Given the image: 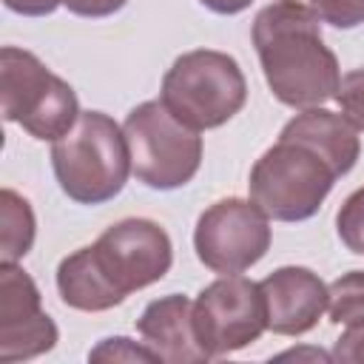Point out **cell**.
Masks as SVG:
<instances>
[{"mask_svg":"<svg viewBox=\"0 0 364 364\" xmlns=\"http://www.w3.org/2000/svg\"><path fill=\"white\" fill-rule=\"evenodd\" d=\"M193 330L208 358L253 344L267 330L262 284L239 273L210 282L193 301Z\"/></svg>","mask_w":364,"mask_h":364,"instance_id":"cell-8","label":"cell"},{"mask_svg":"<svg viewBox=\"0 0 364 364\" xmlns=\"http://www.w3.org/2000/svg\"><path fill=\"white\" fill-rule=\"evenodd\" d=\"M327 290H330L327 310L333 324L364 321V270H350L338 276Z\"/></svg>","mask_w":364,"mask_h":364,"instance_id":"cell-15","label":"cell"},{"mask_svg":"<svg viewBox=\"0 0 364 364\" xmlns=\"http://www.w3.org/2000/svg\"><path fill=\"white\" fill-rule=\"evenodd\" d=\"M333 358L336 361H364V321L347 324L344 336L336 341Z\"/></svg>","mask_w":364,"mask_h":364,"instance_id":"cell-20","label":"cell"},{"mask_svg":"<svg viewBox=\"0 0 364 364\" xmlns=\"http://www.w3.org/2000/svg\"><path fill=\"white\" fill-rule=\"evenodd\" d=\"M136 330L142 341L156 353L159 361H168V364L208 361V353L202 350L193 330V301L188 296L171 293V296L154 299L142 310Z\"/></svg>","mask_w":364,"mask_h":364,"instance_id":"cell-12","label":"cell"},{"mask_svg":"<svg viewBox=\"0 0 364 364\" xmlns=\"http://www.w3.org/2000/svg\"><path fill=\"white\" fill-rule=\"evenodd\" d=\"M310 9L336 28H355L364 23V0H310Z\"/></svg>","mask_w":364,"mask_h":364,"instance_id":"cell-19","label":"cell"},{"mask_svg":"<svg viewBox=\"0 0 364 364\" xmlns=\"http://www.w3.org/2000/svg\"><path fill=\"white\" fill-rule=\"evenodd\" d=\"M279 136H290V139H299L310 148H316L333 168L338 176L350 173L353 165L358 162V154H361V142L355 136V125L341 117V114H333L327 108H304L301 114H296Z\"/></svg>","mask_w":364,"mask_h":364,"instance_id":"cell-13","label":"cell"},{"mask_svg":"<svg viewBox=\"0 0 364 364\" xmlns=\"http://www.w3.org/2000/svg\"><path fill=\"white\" fill-rule=\"evenodd\" d=\"M88 361H159V358L145 341L136 344L125 336H114V338H102L88 353Z\"/></svg>","mask_w":364,"mask_h":364,"instance_id":"cell-17","label":"cell"},{"mask_svg":"<svg viewBox=\"0 0 364 364\" xmlns=\"http://www.w3.org/2000/svg\"><path fill=\"white\" fill-rule=\"evenodd\" d=\"M131 173L154 188L173 191L188 185L202 162V136L196 128L176 119L162 100H148L136 105L122 122Z\"/></svg>","mask_w":364,"mask_h":364,"instance_id":"cell-5","label":"cell"},{"mask_svg":"<svg viewBox=\"0 0 364 364\" xmlns=\"http://www.w3.org/2000/svg\"><path fill=\"white\" fill-rule=\"evenodd\" d=\"M51 168L63 193L80 205L114 199L131 173L125 131L102 111H82L51 145Z\"/></svg>","mask_w":364,"mask_h":364,"instance_id":"cell-2","label":"cell"},{"mask_svg":"<svg viewBox=\"0 0 364 364\" xmlns=\"http://www.w3.org/2000/svg\"><path fill=\"white\" fill-rule=\"evenodd\" d=\"M128 0H65L71 14L80 17H108L114 11H119Z\"/></svg>","mask_w":364,"mask_h":364,"instance_id":"cell-21","label":"cell"},{"mask_svg":"<svg viewBox=\"0 0 364 364\" xmlns=\"http://www.w3.org/2000/svg\"><path fill=\"white\" fill-rule=\"evenodd\" d=\"M336 179V168L316 148L279 136V142L256 159L247 188L250 202H256L267 219L301 222L321 208Z\"/></svg>","mask_w":364,"mask_h":364,"instance_id":"cell-3","label":"cell"},{"mask_svg":"<svg viewBox=\"0 0 364 364\" xmlns=\"http://www.w3.org/2000/svg\"><path fill=\"white\" fill-rule=\"evenodd\" d=\"M85 253L114 304H122L134 290L159 282L173 262V247L165 228L139 216L119 219L117 225L105 228V233L88 245Z\"/></svg>","mask_w":364,"mask_h":364,"instance_id":"cell-7","label":"cell"},{"mask_svg":"<svg viewBox=\"0 0 364 364\" xmlns=\"http://www.w3.org/2000/svg\"><path fill=\"white\" fill-rule=\"evenodd\" d=\"M0 225H3V262L23 259L34 245V213L28 199H23L11 188H3L0 193Z\"/></svg>","mask_w":364,"mask_h":364,"instance_id":"cell-14","label":"cell"},{"mask_svg":"<svg viewBox=\"0 0 364 364\" xmlns=\"http://www.w3.org/2000/svg\"><path fill=\"white\" fill-rule=\"evenodd\" d=\"M267 330L279 336H301L318 324L330 304L327 284L310 267H279L262 282Z\"/></svg>","mask_w":364,"mask_h":364,"instance_id":"cell-11","label":"cell"},{"mask_svg":"<svg viewBox=\"0 0 364 364\" xmlns=\"http://www.w3.org/2000/svg\"><path fill=\"white\" fill-rule=\"evenodd\" d=\"M3 117L34 139H60L80 117L74 88L48 71L31 51L6 46L0 51Z\"/></svg>","mask_w":364,"mask_h":364,"instance_id":"cell-6","label":"cell"},{"mask_svg":"<svg viewBox=\"0 0 364 364\" xmlns=\"http://www.w3.org/2000/svg\"><path fill=\"white\" fill-rule=\"evenodd\" d=\"M336 102H338L341 114L358 131H364V68H355V71L341 77L338 91H336Z\"/></svg>","mask_w":364,"mask_h":364,"instance_id":"cell-18","label":"cell"},{"mask_svg":"<svg viewBox=\"0 0 364 364\" xmlns=\"http://www.w3.org/2000/svg\"><path fill=\"white\" fill-rule=\"evenodd\" d=\"M253 46L273 97L290 108H316L336 97L341 74L324 46L318 14L299 0H276L253 20Z\"/></svg>","mask_w":364,"mask_h":364,"instance_id":"cell-1","label":"cell"},{"mask_svg":"<svg viewBox=\"0 0 364 364\" xmlns=\"http://www.w3.org/2000/svg\"><path fill=\"white\" fill-rule=\"evenodd\" d=\"M3 3L9 11L26 14V17H43V14H51L65 0H3Z\"/></svg>","mask_w":364,"mask_h":364,"instance_id":"cell-22","label":"cell"},{"mask_svg":"<svg viewBox=\"0 0 364 364\" xmlns=\"http://www.w3.org/2000/svg\"><path fill=\"white\" fill-rule=\"evenodd\" d=\"M57 344V324L40 307V290L17 262L0 264V361H26Z\"/></svg>","mask_w":364,"mask_h":364,"instance_id":"cell-10","label":"cell"},{"mask_svg":"<svg viewBox=\"0 0 364 364\" xmlns=\"http://www.w3.org/2000/svg\"><path fill=\"white\" fill-rule=\"evenodd\" d=\"M336 228L347 250L364 256V188L353 191L336 213Z\"/></svg>","mask_w":364,"mask_h":364,"instance_id":"cell-16","label":"cell"},{"mask_svg":"<svg viewBox=\"0 0 364 364\" xmlns=\"http://www.w3.org/2000/svg\"><path fill=\"white\" fill-rule=\"evenodd\" d=\"M165 108L196 131L219 128L242 111L247 82L239 63L213 48H196L173 60L162 77Z\"/></svg>","mask_w":364,"mask_h":364,"instance_id":"cell-4","label":"cell"},{"mask_svg":"<svg viewBox=\"0 0 364 364\" xmlns=\"http://www.w3.org/2000/svg\"><path fill=\"white\" fill-rule=\"evenodd\" d=\"M193 247L199 262L222 276L253 267L270 247L267 213L247 199L230 196L213 202L196 222Z\"/></svg>","mask_w":364,"mask_h":364,"instance_id":"cell-9","label":"cell"},{"mask_svg":"<svg viewBox=\"0 0 364 364\" xmlns=\"http://www.w3.org/2000/svg\"><path fill=\"white\" fill-rule=\"evenodd\" d=\"M205 9H210V11H216V14H239V11H245L253 0H199Z\"/></svg>","mask_w":364,"mask_h":364,"instance_id":"cell-23","label":"cell"}]
</instances>
